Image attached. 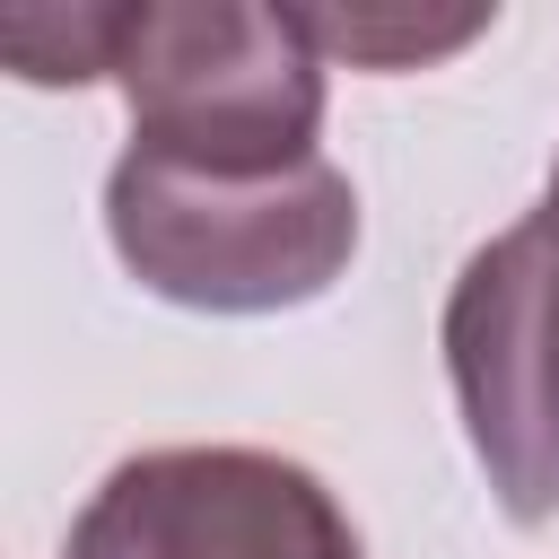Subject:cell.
I'll return each instance as SVG.
<instances>
[{
	"label": "cell",
	"instance_id": "1",
	"mask_svg": "<svg viewBox=\"0 0 559 559\" xmlns=\"http://www.w3.org/2000/svg\"><path fill=\"white\" fill-rule=\"evenodd\" d=\"M105 236L148 297L201 314H280L349 271L358 192L332 157L236 175L122 148L105 175Z\"/></svg>",
	"mask_w": 559,
	"mask_h": 559
},
{
	"label": "cell",
	"instance_id": "2",
	"mask_svg": "<svg viewBox=\"0 0 559 559\" xmlns=\"http://www.w3.org/2000/svg\"><path fill=\"white\" fill-rule=\"evenodd\" d=\"M131 148L175 166H306L323 131V52L297 9L253 0H122L114 70Z\"/></svg>",
	"mask_w": 559,
	"mask_h": 559
},
{
	"label": "cell",
	"instance_id": "3",
	"mask_svg": "<svg viewBox=\"0 0 559 559\" xmlns=\"http://www.w3.org/2000/svg\"><path fill=\"white\" fill-rule=\"evenodd\" d=\"M445 376L515 524L559 515V166L542 210L489 236L445 297Z\"/></svg>",
	"mask_w": 559,
	"mask_h": 559
},
{
	"label": "cell",
	"instance_id": "4",
	"mask_svg": "<svg viewBox=\"0 0 559 559\" xmlns=\"http://www.w3.org/2000/svg\"><path fill=\"white\" fill-rule=\"evenodd\" d=\"M61 559H367L341 498L262 445H157L105 472Z\"/></svg>",
	"mask_w": 559,
	"mask_h": 559
},
{
	"label": "cell",
	"instance_id": "5",
	"mask_svg": "<svg viewBox=\"0 0 559 559\" xmlns=\"http://www.w3.org/2000/svg\"><path fill=\"white\" fill-rule=\"evenodd\" d=\"M314 52L323 61H349V70H419L472 35H489L498 9H463V17H411V9H297Z\"/></svg>",
	"mask_w": 559,
	"mask_h": 559
},
{
	"label": "cell",
	"instance_id": "6",
	"mask_svg": "<svg viewBox=\"0 0 559 559\" xmlns=\"http://www.w3.org/2000/svg\"><path fill=\"white\" fill-rule=\"evenodd\" d=\"M114 17L122 9H9L0 52L26 87H87L114 70Z\"/></svg>",
	"mask_w": 559,
	"mask_h": 559
}]
</instances>
